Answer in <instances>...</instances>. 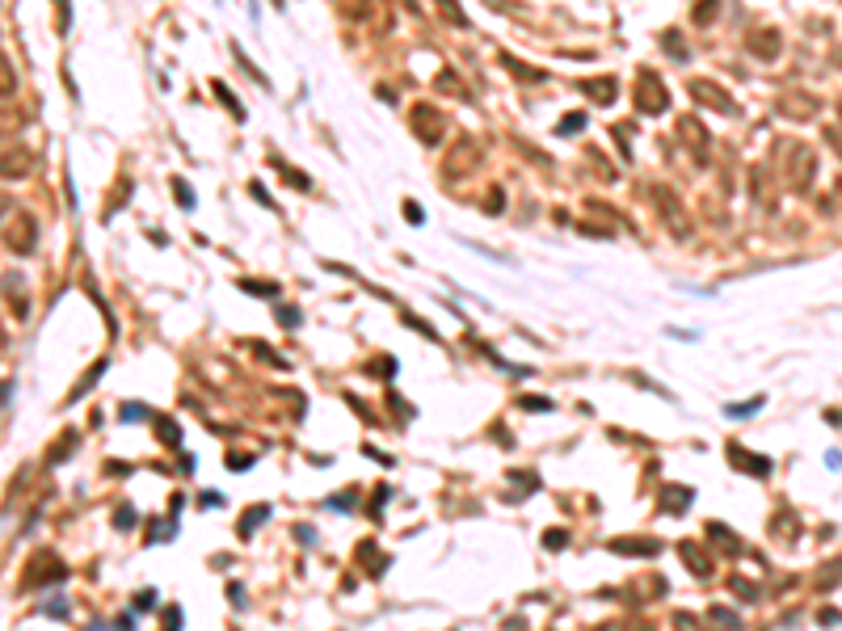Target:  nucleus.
<instances>
[{"label":"nucleus","instance_id":"nucleus-34","mask_svg":"<svg viewBox=\"0 0 842 631\" xmlns=\"http://www.w3.org/2000/svg\"><path fill=\"white\" fill-rule=\"evenodd\" d=\"M501 202H505V194H501V190H493V194H489V202H485V210H493V215H497V210H501Z\"/></svg>","mask_w":842,"mask_h":631},{"label":"nucleus","instance_id":"nucleus-12","mask_svg":"<svg viewBox=\"0 0 842 631\" xmlns=\"http://www.w3.org/2000/svg\"><path fill=\"white\" fill-rule=\"evenodd\" d=\"M21 127H26V114L21 110H9V105H0V143H17V135H21Z\"/></svg>","mask_w":842,"mask_h":631},{"label":"nucleus","instance_id":"nucleus-4","mask_svg":"<svg viewBox=\"0 0 842 631\" xmlns=\"http://www.w3.org/2000/svg\"><path fill=\"white\" fill-rule=\"evenodd\" d=\"M413 131H417V139L421 143H442V135H447V114L438 110V105H413Z\"/></svg>","mask_w":842,"mask_h":631},{"label":"nucleus","instance_id":"nucleus-18","mask_svg":"<svg viewBox=\"0 0 842 631\" xmlns=\"http://www.w3.org/2000/svg\"><path fill=\"white\" fill-rule=\"evenodd\" d=\"M434 5L442 9V21H451V26H467V17H463V9H459V0H434Z\"/></svg>","mask_w":842,"mask_h":631},{"label":"nucleus","instance_id":"nucleus-11","mask_svg":"<svg viewBox=\"0 0 842 631\" xmlns=\"http://www.w3.org/2000/svg\"><path fill=\"white\" fill-rule=\"evenodd\" d=\"M728 459L742 467V471H750V476H771V459H762V455L754 459V455H746L742 446H728Z\"/></svg>","mask_w":842,"mask_h":631},{"label":"nucleus","instance_id":"nucleus-15","mask_svg":"<svg viewBox=\"0 0 842 631\" xmlns=\"http://www.w3.org/2000/svg\"><path fill=\"white\" fill-rule=\"evenodd\" d=\"M501 64H505V68H510V72H514L518 80H526V84H539V80H548V76H544L539 68H531V64H518L514 55H501Z\"/></svg>","mask_w":842,"mask_h":631},{"label":"nucleus","instance_id":"nucleus-30","mask_svg":"<svg viewBox=\"0 0 842 631\" xmlns=\"http://www.w3.org/2000/svg\"><path fill=\"white\" fill-rule=\"evenodd\" d=\"M346 17H366V0H346Z\"/></svg>","mask_w":842,"mask_h":631},{"label":"nucleus","instance_id":"nucleus-26","mask_svg":"<svg viewBox=\"0 0 842 631\" xmlns=\"http://www.w3.org/2000/svg\"><path fill=\"white\" fill-rule=\"evenodd\" d=\"M156 430H161V438H165L169 446L177 442V426H173V421H165V417H156Z\"/></svg>","mask_w":842,"mask_h":631},{"label":"nucleus","instance_id":"nucleus-8","mask_svg":"<svg viewBox=\"0 0 842 631\" xmlns=\"http://www.w3.org/2000/svg\"><path fill=\"white\" fill-rule=\"evenodd\" d=\"M813 152L805 147V143H792V165H787V177H792V185L796 190H809V181H813Z\"/></svg>","mask_w":842,"mask_h":631},{"label":"nucleus","instance_id":"nucleus-3","mask_svg":"<svg viewBox=\"0 0 842 631\" xmlns=\"http://www.w3.org/2000/svg\"><path fill=\"white\" fill-rule=\"evenodd\" d=\"M687 93H691V101H699V105H708V110H716V114H737V101L716 84V80H708V76H699V80H687Z\"/></svg>","mask_w":842,"mask_h":631},{"label":"nucleus","instance_id":"nucleus-16","mask_svg":"<svg viewBox=\"0 0 842 631\" xmlns=\"http://www.w3.org/2000/svg\"><path fill=\"white\" fill-rule=\"evenodd\" d=\"M682 560H687V568H691L695 576H708V572H712V560H704V556H699V547H691V543L682 547Z\"/></svg>","mask_w":842,"mask_h":631},{"label":"nucleus","instance_id":"nucleus-20","mask_svg":"<svg viewBox=\"0 0 842 631\" xmlns=\"http://www.w3.org/2000/svg\"><path fill=\"white\" fill-rule=\"evenodd\" d=\"M215 97H220V101L228 105V110H232V118H244V105L232 97V89H228V84H220V80H215Z\"/></svg>","mask_w":842,"mask_h":631},{"label":"nucleus","instance_id":"nucleus-14","mask_svg":"<svg viewBox=\"0 0 842 631\" xmlns=\"http://www.w3.org/2000/svg\"><path fill=\"white\" fill-rule=\"evenodd\" d=\"M611 547L619 556H657L661 551V543H653V539H615Z\"/></svg>","mask_w":842,"mask_h":631},{"label":"nucleus","instance_id":"nucleus-24","mask_svg":"<svg viewBox=\"0 0 842 631\" xmlns=\"http://www.w3.org/2000/svg\"><path fill=\"white\" fill-rule=\"evenodd\" d=\"M758 408H762V396H754V400H746V404H728L724 412H728V417H746V412H758Z\"/></svg>","mask_w":842,"mask_h":631},{"label":"nucleus","instance_id":"nucleus-13","mask_svg":"<svg viewBox=\"0 0 842 631\" xmlns=\"http://www.w3.org/2000/svg\"><path fill=\"white\" fill-rule=\"evenodd\" d=\"M21 282H26V278H17V274H5V299H9V307L17 311V320H26V311H30V303H26V291H21Z\"/></svg>","mask_w":842,"mask_h":631},{"label":"nucleus","instance_id":"nucleus-31","mask_svg":"<svg viewBox=\"0 0 842 631\" xmlns=\"http://www.w3.org/2000/svg\"><path fill=\"white\" fill-rule=\"evenodd\" d=\"M522 408H535V412H548V408H552V400H539V396H526V400H522Z\"/></svg>","mask_w":842,"mask_h":631},{"label":"nucleus","instance_id":"nucleus-21","mask_svg":"<svg viewBox=\"0 0 842 631\" xmlns=\"http://www.w3.org/2000/svg\"><path fill=\"white\" fill-rule=\"evenodd\" d=\"M266 513H270L266 505H257V509H249V513H244V522H240V535H249L253 526H261V522H266Z\"/></svg>","mask_w":842,"mask_h":631},{"label":"nucleus","instance_id":"nucleus-32","mask_svg":"<svg viewBox=\"0 0 842 631\" xmlns=\"http://www.w3.org/2000/svg\"><path fill=\"white\" fill-rule=\"evenodd\" d=\"M544 543H548V547H564V543H568V535H564V531H548V535H544Z\"/></svg>","mask_w":842,"mask_h":631},{"label":"nucleus","instance_id":"nucleus-10","mask_svg":"<svg viewBox=\"0 0 842 631\" xmlns=\"http://www.w3.org/2000/svg\"><path fill=\"white\" fill-rule=\"evenodd\" d=\"M582 93H586L590 101H598V105H611V101L619 97V80H615V76H598V80H586Z\"/></svg>","mask_w":842,"mask_h":631},{"label":"nucleus","instance_id":"nucleus-27","mask_svg":"<svg viewBox=\"0 0 842 631\" xmlns=\"http://www.w3.org/2000/svg\"><path fill=\"white\" fill-rule=\"evenodd\" d=\"M712 9H716V0H699V9H695V21H699V26H708V21L716 17Z\"/></svg>","mask_w":842,"mask_h":631},{"label":"nucleus","instance_id":"nucleus-28","mask_svg":"<svg viewBox=\"0 0 842 631\" xmlns=\"http://www.w3.org/2000/svg\"><path fill=\"white\" fill-rule=\"evenodd\" d=\"M173 194H177V202H181V206H194V190H190L186 181H173Z\"/></svg>","mask_w":842,"mask_h":631},{"label":"nucleus","instance_id":"nucleus-7","mask_svg":"<svg viewBox=\"0 0 842 631\" xmlns=\"http://www.w3.org/2000/svg\"><path fill=\"white\" fill-rule=\"evenodd\" d=\"M653 202L661 206V223H665L674 236H687V232H691V223L682 219V202H678V198H674L665 185H657V190H653Z\"/></svg>","mask_w":842,"mask_h":631},{"label":"nucleus","instance_id":"nucleus-19","mask_svg":"<svg viewBox=\"0 0 842 631\" xmlns=\"http://www.w3.org/2000/svg\"><path fill=\"white\" fill-rule=\"evenodd\" d=\"M13 89H17V72H13V64L5 55H0V97H9Z\"/></svg>","mask_w":842,"mask_h":631},{"label":"nucleus","instance_id":"nucleus-1","mask_svg":"<svg viewBox=\"0 0 842 631\" xmlns=\"http://www.w3.org/2000/svg\"><path fill=\"white\" fill-rule=\"evenodd\" d=\"M0 236H5L9 253H21V257L38 248V223H34V215H26V210H13V219L0 228Z\"/></svg>","mask_w":842,"mask_h":631},{"label":"nucleus","instance_id":"nucleus-25","mask_svg":"<svg viewBox=\"0 0 842 631\" xmlns=\"http://www.w3.org/2000/svg\"><path fill=\"white\" fill-rule=\"evenodd\" d=\"M582 127H586V114H568L556 131H560V135H573V131H582Z\"/></svg>","mask_w":842,"mask_h":631},{"label":"nucleus","instance_id":"nucleus-2","mask_svg":"<svg viewBox=\"0 0 842 631\" xmlns=\"http://www.w3.org/2000/svg\"><path fill=\"white\" fill-rule=\"evenodd\" d=\"M632 105H636V114L653 118V114H661L665 105H670V93H665V84H661L653 72H641V76H636V93H632Z\"/></svg>","mask_w":842,"mask_h":631},{"label":"nucleus","instance_id":"nucleus-29","mask_svg":"<svg viewBox=\"0 0 842 631\" xmlns=\"http://www.w3.org/2000/svg\"><path fill=\"white\" fill-rule=\"evenodd\" d=\"M244 291H253V295H278V286H274V282H253V278L244 282Z\"/></svg>","mask_w":842,"mask_h":631},{"label":"nucleus","instance_id":"nucleus-33","mask_svg":"<svg viewBox=\"0 0 842 631\" xmlns=\"http://www.w3.org/2000/svg\"><path fill=\"white\" fill-rule=\"evenodd\" d=\"M278 320H283L287 329H295V324H299V311H295V307H283V311H278Z\"/></svg>","mask_w":842,"mask_h":631},{"label":"nucleus","instance_id":"nucleus-6","mask_svg":"<svg viewBox=\"0 0 842 631\" xmlns=\"http://www.w3.org/2000/svg\"><path fill=\"white\" fill-rule=\"evenodd\" d=\"M476 165H481V147H476V139H459V147L442 161V173L459 181V177H467L472 169H476Z\"/></svg>","mask_w":842,"mask_h":631},{"label":"nucleus","instance_id":"nucleus-35","mask_svg":"<svg viewBox=\"0 0 842 631\" xmlns=\"http://www.w3.org/2000/svg\"><path fill=\"white\" fill-rule=\"evenodd\" d=\"M404 219H409V223H421L426 215H421V210H417V202H404Z\"/></svg>","mask_w":842,"mask_h":631},{"label":"nucleus","instance_id":"nucleus-22","mask_svg":"<svg viewBox=\"0 0 842 631\" xmlns=\"http://www.w3.org/2000/svg\"><path fill=\"white\" fill-rule=\"evenodd\" d=\"M438 89H442V93H455V97H467V89L459 84L455 72H442V76H438Z\"/></svg>","mask_w":842,"mask_h":631},{"label":"nucleus","instance_id":"nucleus-5","mask_svg":"<svg viewBox=\"0 0 842 631\" xmlns=\"http://www.w3.org/2000/svg\"><path fill=\"white\" fill-rule=\"evenodd\" d=\"M34 173V152L21 147V143H9V147H0V177L5 181H21Z\"/></svg>","mask_w":842,"mask_h":631},{"label":"nucleus","instance_id":"nucleus-23","mask_svg":"<svg viewBox=\"0 0 842 631\" xmlns=\"http://www.w3.org/2000/svg\"><path fill=\"white\" fill-rule=\"evenodd\" d=\"M274 165L283 169V177H291V185H295V190H312V181H307L299 169H287V161H274Z\"/></svg>","mask_w":842,"mask_h":631},{"label":"nucleus","instance_id":"nucleus-17","mask_svg":"<svg viewBox=\"0 0 842 631\" xmlns=\"http://www.w3.org/2000/svg\"><path fill=\"white\" fill-rule=\"evenodd\" d=\"M775 42H779V38H775L771 30H767L762 38L754 34V55H762V60H775V55H779V46H775Z\"/></svg>","mask_w":842,"mask_h":631},{"label":"nucleus","instance_id":"nucleus-9","mask_svg":"<svg viewBox=\"0 0 842 631\" xmlns=\"http://www.w3.org/2000/svg\"><path fill=\"white\" fill-rule=\"evenodd\" d=\"M678 135L687 139V143H695V161L708 165V131H704V122H699V118H682V122H678Z\"/></svg>","mask_w":842,"mask_h":631}]
</instances>
